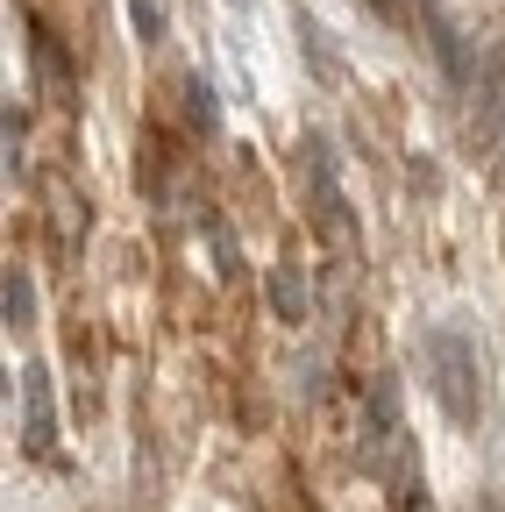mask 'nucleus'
<instances>
[{
  "label": "nucleus",
  "mask_w": 505,
  "mask_h": 512,
  "mask_svg": "<svg viewBox=\"0 0 505 512\" xmlns=\"http://www.w3.org/2000/svg\"><path fill=\"white\" fill-rule=\"evenodd\" d=\"M427 363H434V399H441V413H449L456 427H477L484 384H477V349H470V335L456 328V320L427 328Z\"/></svg>",
  "instance_id": "f257e3e1"
},
{
  "label": "nucleus",
  "mask_w": 505,
  "mask_h": 512,
  "mask_svg": "<svg viewBox=\"0 0 505 512\" xmlns=\"http://www.w3.org/2000/svg\"><path fill=\"white\" fill-rule=\"evenodd\" d=\"M22 399H29V448L43 456L50 434H57V420H50V377L43 370H22Z\"/></svg>",
  "instance_id": "f03ea898"
},
{
  "label": "nucleus",
  "mask_w": 505,
  "mask_h": 512,
  "mask_svg": "<svg viewBox=\"0 0 505 512\" xmlns=\"http://www.w3.org/2000/svg\"><path fill=\"white\" fill-rule=\"evenodd\" d=\"M271 313L292 320V328L306 320V278H299V264H278V271H271Z\"/></svg>",
  "instance_id": "7ed1b4c3"
},
{
  "label": "nucleus",
  "mask_w": 505,
  "mask_h": 512,
  "mask_svg": "<svg viewBox=\"0 0 505 512\" xmlns=\"http://www.w3.org/2000/svg\"><path fill=\"white\" fill-rule=\"evenodd\" d=\"M0 313H8V328H29V313H36L29 271H15V264H8V285H0Z\"/></svg>",
  "instance_id": "20e7f679"
},
{
  "label": "nucleus",
  "mask_w": 505,
  "mask_h": 512,
  "mask_svg": "<svg viewBox=\"0 0 505 512\" xmlns=\"http://www.w3.org/2000/svg\"><path fill=\"white\" fill-rule=\"evenodd\" d=\"M185 107H193V128H214V100H207V86H200V79L185 86Z\"/></svg>",
  "instance_id": "39448f33"
},
{
  "label": "nucleus",
  "mask_w": 505,
  "mask_h": 512,
  "mask_svg": "<svg viewBox=\"0 0 505 512\" xmlns=\"http://www.w3.org/2000/svg\"><path fill=\"white\" fill-rule=\"evenodd\" d=\"M136 29H143V43L164 29V8H157V0H136Z\"/></svg>",
  "instance_id": "423d86ee"
},
{
  "label": "nucleus",
  "mask_w": 505,
  "mask_h": 512,
  "mask_svg": "<svg viewBox=\"0 0 505 512\" xmlns=\"http://www.w3.org/2000/svg\"><path fill=\"white\" fill-rule=\"evenodd\" d=\"M406 512H434V505H427V491H420V477H413V498H406Z\"/></svg>",
  "instance_id": "0eeeda50"
},
{
  "label": "nucleus",
  "mask_w": 505,
  "mask_h": 512,
  "mask_svg": "<svg viewBox=\"0 0 505 512\" xmlns=\"http://www.w3.org/2000/svg\"><path fill=\"white\" fill-rule=\"evenodd\" d=\"M477 512H498V498H477Z\"/></svg>",
  "instance_id": "6e6552de"
}]
</instances>
